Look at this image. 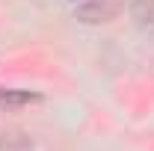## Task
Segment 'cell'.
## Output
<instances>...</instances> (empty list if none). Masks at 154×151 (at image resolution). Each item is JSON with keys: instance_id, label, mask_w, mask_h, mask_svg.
Wrapping results in <instances>:
<instances>
[{"instance_id": "obj_2", "label": "cell", "mask_w": 154, "mask_h": 151, "mask_svg": "<svg viewBox=\"0 0 154 151\" xmlns=\"http://www.w3.org/2000/svg\"><path fill=\"white\" fill-rule=\"evenodd\" d=\"M42 95L36 92H18V89H0V107H21V104H33Z\"/></svg>"}, {"instance_id": "obj_1", "label": "cell", "mask_w": 154, "mask_h": 151, "mask_svg": "<svg viewBox=\"0 0 154 151\" xmlns=\"http://www.w3.org/2000/svg\"><path fill=\"white\" fill-rule=\"evenodd\" d=\"M125 9V0H86L77 6V18L83 24H101V21H113Z\"/></svg>"}]
</instances>
